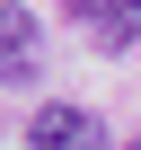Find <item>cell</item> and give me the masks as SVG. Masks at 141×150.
Wrapping results in <instances>:
<instances>
[{
    "mask_svg": "<svg viewBox=\"0 0 141 150\" xmlns=\"http://www.w3.org/2000/svg\"><path fill=\"white\" fill-rule=\"evenodd\" d=\"M70 18H80L106 53H123V44H141V0H70Z\"/></svg>",
    "mask_w": 141,
    "mask_h": 150,
    "instance_id": "7a4b0ae2",
    "label": "cell"
},
{
    "mask_svg": "<svg viewBox=\"0 0 141 150\" xmlns=\"http://www.w3.org/2000/svg\"><path fill=\"white\" fill-rule=\"evenodd\" d=\"M27 141H35V150H115V141H106V124H97L88 106H35Z\"/></svg>",
    "mask_w": 141,
    "mask_h": 150,
    "instance_id": "6da1fadb",
    "label": "cell"
},
{
    "mask_svg": "<svg viewBox=\"0 0 141 150\" xmlns=\"http://www.w3.org/2000/svg\"><path fill=\"white\" fill-rule=\"evenodd\" d=\"M27 71H35V18L0 0V80H27Z\"/></svg>",
    "mask_w": 141,
    "mask_h": 150,
    "instance_id": "3957f363",
    "label": "cell"
}]
</instances>
